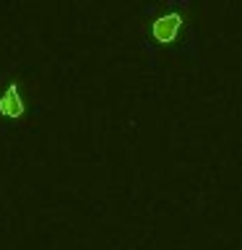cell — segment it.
<instances>
[{
  "label": "cell",
  "mask_w": 242,
  "mask_h": 250,
  "mask_svg": "<svg viewBox=\"0 0 242 250\" xmlns=\"http://www.w3.org/2000/svg\"><path fill=\"white\" fill-rule=\"evenodd\" d=\"M180 23H182V19L180 16H164V19H159L154 23V37L159 39V42H172V39L177 37L180 31Z\"/></svg>",
  "instance_id": "obj_1"
},
{
  "label": "cell",
  "mask_w": 242,
  "mask_h": 250,
  "mask_svg": "<svg viewBox=\"0 0 242 250\" xmlns=\"http://www.w3.org/2000/svg\"><path fill=\"white\" fill-rule=\"evenodd\" d=\"M0 112H3L5 117H21L23 115V102L19 97L16 83L8 86V91L3 94V99H0Z\"/></svg>",
  "instance_id": "obj_2"
}]
</instances>
